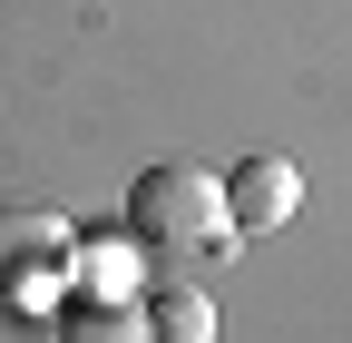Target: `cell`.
I'll return each mask as SVG.
<instances>
[{"label":"cell","instance_id":"6da1fadb","mask_svg":"<svg viewBox=\"0 0 352 343\" xmlns=\"http://www.w3.org/2000/svg\"><path fill=\"white\" fill-rule=\"evenodd\" d=\"M127 236L147 245V275H186V284L226 275L245 245V226L226 216V187L206 167H147L127 187Z\"/></svg>","mask_w":352,"mask_h":343},{"label":"cell","instance_id":"7a4b0ae2","mask_svg":"<svg viewBox=\"0 0 352 343\" xmlns=\"http://www.w3.org/2000/svg\"><path fill=\"white\" fill-rule=\"evenodd\" d=\"M294 206H303L294 157H235V177H226V216H235L245 236H274V226H294Z\"/></svg>","mask_w":352,"mask_h":343},{"label":"cell","instance_id":"3957f363","mask_svg":"<svg viewBox=\"0 0 352 343\" xmlns=\"http://www.w3.org/2000/svg\"><path fill=\"white\" fill-rule=\"evenodd\" d=\"M69 284L98 304H147V245L138 236H69Z\"/></svg>","mask_w":352,"mask_h":343},{"label":"cell","instance_id":"277c9868","mask_svg":"<svg viewBox=\"0 0 352 343\" xmlns=\"http://www.w3.org/2000/svg\"><path fill=\"white\" fill-rule=\"evenodd\" d=\"M147 343H215V294L186 275H147Z\"/></svg>","mask_w":352,"mask_h":343},{"label":"cell","instance_id":"5b68a950","mask_svg":"<svg viewBox=\"0 0 352 343\" xmlns=\"http://www.w3.org/2000/svg\"><path fill=\"white\" fill-rule=\"evenodd\" d=\"M30 265H69V216L50 206H0V284Z\"/></svg>","mask_w":352,"mask_h":343},{"label":"cell","instance_id":"8992f818","mask_svg":"<svg viewBox=\"0 0 352 343\" xmlns=\"http://www.w3.org/2000/svg\"><path fill=\"white\" fill-rule=\"evenodd\" d=\"M59 343H147V304H98V294H69V304H59Z\"/></svg>","mask_w":352,"mask_h":343},{"label":"cell","instance_id":"52a82bcc","mask_svg":"<svg viewBox=\"0 0 352 343\" xmlns=\"http://www.w3.org/2000/svg\"><path fill=\"white\" fill-rule=\"evenodd\" d=\"M0 294H10V304H0V314H10V324H30V333H59V304H69V265H30V275H10V284H0Z\"/></svg>","mask_w":352,"mask_h":343}]
</instances>
